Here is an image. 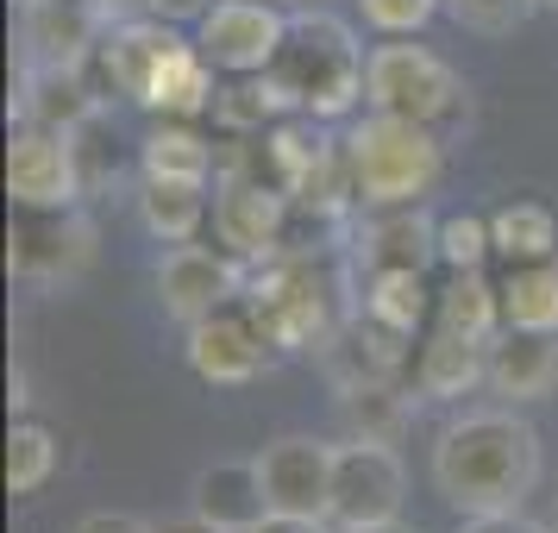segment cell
I'll return each instance as SVG.
<instances>
[{
	"mask_svg": "<svg viewBox=\"0 0 558 533\" xmlns=\"http://www.w3.org/2000/svg\"><path fill=\"white\" fill-rule=\"evenodd\" d=\"M489 389L508 402H546L558 389V332L502 327L489 339Z\"/></svg>",
	"mask_w": 558,
	"mask_h": 533,
	"instance_id": "cell-15",
	"label": "cell"
},
{
	"mask_svg": "<svg viewBox=\"0 0 558 533\" xmlns=\"http://www.w3.org/2000/svg\"><path fill=\"white\" fill-rule=\"evenodd\" d=\"M239 302L252 307L257 327L277 339V352H314V346H327L339 332V320H332L339 282H332V270L314 252H289L282 245L277 257H264L245 277Z\"/></svg>",
	"mask_w": 558,
	"mask_h": 533,
	"instance_id": "cell-4",
	"label": "cell"
},
{
	"mask_svg": "<svg viewBox=\"0 0 558 533\" xmlns=\"http://www.w3.org/2000/svg\"><path fill=\"white\" fill-rule=\"evenodd\" d=\"M145 13L151 20H202L207 0H145Z\"/></svg>",
	"mask_w": 558,
	"mask_h": 533,
	"instance_id": "cell-38",
	"label": "cell"
},
{
	"mask_svg": "<svg viewBox=\"0 0 558 533\" xmlns=\"http://www.w3.org/2000/svg\"><path fill=\"white\" fill-rule=\"evenodd\" d=\"M408 414H414V402H408L396 383H357V389H345L352 439H383V446H396V433L408 427Z\"/></svg>",
	"mask_w": 558,
	"mask_h": 533,
	"instance_id": "cell-29",
	"label": "cell"
},
{
	"mask_svg": "<svg viewBox=\"0 0 558 533\" xmlns=\"http://www.w3.org/2000/svg\"><path fill=\"white\" fill-rule=\"evenodd\" d=\"M214 95H220V88H214V63L202 57V45H177L170 63L157 70L145 107H151V113H170V120H195V113L214 107Z\"/></svg>",
	"mask_w": 558,
	"mask_h": 533,
	"instance_id": "cell-26",
	"label": "cell"
},
{
	"mask_svg": "<svg viewBox=\"0 0 558 533\" xmlns=\"http://www.w3.org/2000/svg\"><path fill=\"white\" fill-rule=\"evenodd\" d=\"M364 70H371V57L357 51V38L345 20H332V13H289L277 63L264 76L277 82V95L289 113L345 120L364 101Z\"/></svg>",
	"mask_w": 558,
	"mask_h": 533,
	"instance_id": "cell-2",
	"label": "cell"
},
{
	"mask_svg": "<svg viewBox=\"0 0 558 533\" xmlns=\"http://www.w3.org/2000/svg\"><path fill=\"white\" fill-rule=\"evenodd\" d=\"M57 477V439L38 421H13L7 433V496H38Z\"/></svg>",
	"mask_w": 558,
	"mask_h": 533,
	"instance_id": "cell-30",
	"label": "cell"
},
{
	"mask_svg": "<svg viewBox=\"0 0 558 533\" xmlns=\"http://www.w3.org/2000/svg\"><path fill=\"white\" fill-rule=\"evenodd\" d=\"M477 383H489V346H483V339H464V332L427 327L421 364H414V389H421L427 402H458V396H471Z\"/></svg>",
	"mask_w": 558,
	"mask_h": 533,
	"instance_id": "cell-20",
	"label": "cell"
},
{
	"mask_svg": "<svg viewBox=\"0 0 558 533\" xmlns=\"http://www.w3.org/2000/svg\"><path fill=\"white\" fill-rule=\"evenodd\" d=\"M352 533H414V528H402V521H383V528H352Z\"/></svg>",
	"mask_w": 558,
	"mask_h": 533,
	"instance_id": "cell-42",
	"label": "cell"
},
{
	"mask_svg": "<svg viewBox=\"0 0 558 533\" xmlns=\"http://www.w3.org/2000/svg\"><path fill=\"white\" fill-rule=\"evenodd\" d=\"M7 402L26 408V371H13V377H7Z\"/></svg>",
	"mask_w": 558,
	"mask_h": 533,
	"instance_id": "cell-41",
	"label": "cell"
},
{
	"mask_svg": "<svg viewBox=\"0 0 558 533\" xmlns=\"http://www.w3.org/2000/svg\"><path fill=\"white\" fill-rule=\"evenodd\" d=\"M433 302H439V289H427V270H371V282H364V314L408 339L433 327Z\"/></svg>",
	"mask_w": 558,
	"mask_h": 533,
	"instance_id": "cell-24",
	"label": "cell"
},
{
	"mask_svg": "<svg viewBox=\"0 0 558 533\" xmlns=\"http://www.w3.org/2000/svg\"><path fill=\"white\" fill-rule=\"evenodd\" d=\"M26 7V70H82V57L101 51L107 13L101 0H20Z\"/></svg>",
	"mask_w": 558,
	"mask_h": 533,
	"instance_id": "cell-14",
	"label": "cell"
},
{
	"mask_svg": "<svg viewBox=\"0 0 558 533\" xmlns=\"http://www.w3.org/2000/svg\"><path fill=\"white\" fill-rule=\"evenodd\" d=\"M277 352V339L257 327V314L245 302L220 307V314H207L189 327V371L214 389H239V383H252L264 364Z\"/></svg>",
	"mask_w": 558,
	"mask_h": 533,
	"instance_id": "cell-11",
	"label": "cell"
},
{
	"mask_svg": "<svg viewBox=\"0 0 558 533\" xmlns=\"http://www.w3.org/2000/svg\"><path fill=\"white\" fill-rule=\"evenodd\" d=\"M332 464H339V446H327V439H307V433L270 439L257 452V477H264L270 514L332 521Z\"/></svg>",
	"mask_w": 558,
	"mask_h": 533,
	"instance_id": "cell-8",
	"label": "cell"
},
{
	"mask_svg": "<svg viewBox=\"0 0 558 533\" xmlns=\"http://www.w3.org/2000/svg\"><path fill=\"white\" fill-rule=\"evenodd\" d=\"M364 101L371 113H396V120H421L439 138L464 132L471 120V95L458 82L452 63H439L421 45H383L371 51V70H364Z\"/></svg>",
	"mask_w": 558,
	"mask_h": 533,
	"instance_id": "cell-5",
	"label": "cell"
},
{
	"mask_svg": "<svg viewBox=\"0 0 558 533\" xmlns=\"http://www.w3.org/2000/svg\"><path fill=\"white\" fill-rule=\"evenodd\" d=\"M70 145H76V163H82V189H107V182H113V170H120V157L107 152L113 138H107V113H101V107H95V113L70 132Z\"/></svg>",
	"mask_w": 558,
	"mask_h": 533,
	"instance_id": "cell-33",
	"label": "cell"
},
{
	"mask_svg": "<svg viewBox=\"0 0 558 533\" xmlns=\"http://www.w3.org/2000/svg\"><path fill=\"white\" fill-rule=\"evenodd\" d=\"M138 220L151 239L163 245H189L207 220V182L189 177H145V195H138Z\"/></svg>",
	"mask_w": 558,
	"mask_h": 533,
	"instance_id": "cell-21",
	"label": "cell"
},
{
	"mask_svg": "<svg viewBox=\"0 0 558 533\" xmlns=\"http://www.w3.org/2000/svg\"><path fill=\"white\" fill-rule=\"evenodd\" d=\"M252 533H327V521H302V514H264Z\"/></svg>",
	"mask_w": 558,
	"mask_h": 533,
	"instance_id": "cell-39",
	"label": "cell"
},
{
	"mask_svg": "<svg viewBox=\"0 0 558 533\" xmlns=\"http://www.w3.org/2000/svg\"><path fill=\"white\" fill-rule=\"evenodd\" d=\"M345 163L364 207H414L446 177V138L421 120L371 113L345 132Z\"/></svg>",
	"mask_w": 558,
	"mask_h": 533,
	"instance_id": "cell-3",
	"label": "cell"
},
{
	"mask_svg": "<svg viewBox=\"0 0 558 533\" xmlns=\"http://www.w3.org/2000/svg\"><path fill=\"white\" fill-rule=\"evenodd\" d=\"M439 257V220L427 207H377V220L357 232V264L364 270H427Z\"/></svg>",
	"mask_w": 558,
	"mask_h": 533,
	"instance_id": "cell-18",
	"label": "cell"
},
{
	"mask_svg": "<svg viewBox=\"0 0 558 533\" xmlns=\"http://www.w3.org/2000/svg\"><path fill=\"white\" fill-rule=\"evenodd\" d=\"M458 533H546V528H533L521 508H508V514H464Z\"/></svg>",
	"mask_w": 558,
	"mask_h": 533,
	"instance_id": "cell-36",
	"label": "cell"
},
{
	"mask_svg": "<svg viewBox=\"0 0 558 533\" xmlns=\"http://www.w3.org/2000/svg\"><path fill=\"white\" fill-rule=\"evenodd\" d=\"M402 458L389 452L383 439H345L339 464H332V528H383V521H402Z\"/></svg>",
	"mask_w": 558,
	"mask_h": 533,
	"instance_id": "cell-6",
	"label": "cell"
},
{
	"mask_svg": "<svg viewBox=\"0 0 558 533\" xmlns=\"http://www.w3.org/2000/svg\"><path fill=\"white\" fill-rule=\"evenodd\" d=\"M277 113H289V107H282V95H277L270 76H232L227 88L214 95V120H220L227 132H239V138H245V132H270Z\"/></svg>",
	"mask_w": 558,
	"mask_h": 533,
	"instance_id": "cell-28",
	"label": "cell"
},
{
	"mask_svg": "<svg viewBox=\"0 0 558 533\" xmlns=\"http://www.w3.org/2000/svg\"><path fill=\"white\" fill-rule=\"evenodd\" d=\"M145 177H189V182H207L214 177V145L202 132L189 126H157L145 138Z\"/></svg>",
	"mask_w": 558,
	"mask_h": 533,
	"instance_id": "cell-31",
	"label": "cell"
},
{
	"mask_svg": "<svg viewBox=\"0 0 558 533\" xmlns=\"http://www.w3.org/2000/svg\"><path fill=\"white\" fill-rule=\"evenodd\" d=\"M95 107H101V101L82 88L76 70H26V88H20V126L76 132Z\"/></svg>",
	"mask_w": 558,
	"mask_h": 533,
	"instance_id": "cell-22",
	"label": "cell"
},
{
	"mask_svg": "<svg viewBox=\"0 0 558 533\" xmlns=\"http://www.w3.org/2000/svg\"><path fill=\"white\" fill-rule=\"evenodd\" d=\"M289 189L270 182L264 170H245V177H227L214 189V232H220V245L232 257H245V264H264V257L282 252V232H289Z\"/></svg>",
	"mask_w": 558,
	"mask_h": 533,
	"instance_id": "cell-7",
	"label": "cell"
},
{
	"mask_svg": "<svg viewBox=\"0 0 558 533\" xmlns=\"http://www.w3.org/2000/svg\"><path fill=\"white\" fill-rule=\"evenodd\" d=\"M95 257V227L76 207H20L7 232V270L32 282H70Z\"/></svg>",
	"mask_w": 558,
	"mask_h": 533,
	"instance_id": "cell-9",
	"label": "cell"
},
{
	"mask_svg": "<svg viewBox=\"0 0 558 533\" xmlns=\"http://www.w3.org/2000/svg\"><path fill=\"white\" fill-rule=\"evenodd\" d=\"M546 7H553V13H558V0H546Z\"/></svg>",
	"mask_w": 558,
	"mask_h": 533,
	"instance_id": "cell-44",
	"label": "cell"
},
{
	"mask_svg": "<svg viewBox=\"0 0 558 533\" xmlns=\"http://www.w3.org/2000/svg\"><path fill=\"white\" fill-rule=\"evenodd\" d=\"M189 514H202L207 528H220V533H252L270 514L257 458L252 464H207V471H195V483H189Z\"/></svg>",
	"mask_w": 558,
	"mask_h": 533,
	"instance_id": "cell-19",
	"label": "cell"
},
{
	"mask_svg": "<svg viewBox=\"0 0 558 533\" xmlns=\"http://www.w3.org/2000/svg\"><path fill=\"white\" fill-rule=\"evenodd\" d=\"M433 327L439 332H464V339H496L502 332V289H489L483 270H452L439 302H433Z\"/></svg>",
	"mask_w": 558,
	"mask_h": 533,
	"instance_id": "cell-23",
	"label": "cell"
},
{
	"mask_svg": "<svg viewBox=\"0 0 558 533\" xmlns=\"http://www.w3.org/2000/svg\"><path fill=\"white\" fill-rule=\"evenodd\" d=\"M446 0H357V13H364V26L389 32V38H402V32H421L439 13Z\"/></svg>",
	"mask_w": 558,
	"mask_h": 533,
	"instance_id": "cell-35",
	"label": "cell"
},
{
	"mask_svg": "<svg viewBox=\"0 0 558 533\" xmlns=\"http://www.w3.org/2000/svg\"><path fill=\"white\" fill-rule=\"evenodd\" d=\"M76 533H157L151 521H138V514H113V508H101V514H82Z\"/></svg>",
	"mask_w": 558,
	"mask_h": 533,
	"instance_id": "cell-37",
	"label": "cell"
},
{
	"mask_svg": "<svg viewBox=\"0 0 558 533\" xmlns=\"http://www.w3.org/2000/svg\"><path fill=\"white\" fill-rule=\"evenodd\" d=\"M320 352H327L332 383H339V396H345L357 383H396V371L408 364V332L383 327L371 314H357V320H345V327L332 332Z\"/></svg>",
	"mask_w": 558,
	"mask_h": 533,
	"instance_id": "cell-16",
	"label": "cell"
},
{
	"mask_svg": "<svg viewBox=\"0 0 558 533\" xmlns=\"http://www.w3.org/2000/svg\"><path fill=\"white\" fill-rule=\"evenodd\" d=\"M539 483V433L514 408H483L439 433L433 446V489L458 514H508Z\"/></svg>",
	"mask_w": 558,
	"mask_h": 533,
	"instance_id": "cell-1",
	"label": "cell"
},
{
	"mask_svg": "<svg viewBox=\"0 0 558 533\" xmlns=\"http://www.w3.org/2000/svg\"><path fill=\"white\" fill-rule=\"evenodd\" d=\"M489 232H496V252L508 264H533V257H553L558 252V220L553 207L539 202H508L489 214Z\"/></svg>",
	"mask_w": 558,
	"mask_h": 533,
	"instance_id": "cell-27",
	"label": "cell"
},
{
	"mask_svg": "<svg viewBox=\"0 0 558 533\" xmlns=\"http://www.w3.org/2000/svg\"><path fill=\"white\" fill-rule=\"evenodd\" d=\"M177 45H182V38L170 32V20H126V26H107L101 70H107V82H113L126 101L145 107L157 70L170 63V51H177Z\"/></svg>",
	"mask_w": 558,
	"mask_h": 533,
	"instance_id": "cell-17",
	"label": "cell"
},
{
	"mask_svg": "<svg viewBox=\"0 0 558 533\" xmlns=\"http://www.w3.org/2000/svg\"><path fill=\"white\" fill-rule=\"evenodd\" d=\"M446 13H452L464 32L502 38V32H514V26L533 13V0H446Z\"/></svg>",
	"mask_w": 558,
	"mask_h": 533,
	"instance_id": "cell-34",
	"label": "cell"
},
{
	"mask_svg": "<svg viewBox=\"0 0 558 533\" xmlns=\"http://www.w3.org/2000/svg\"><path fill=\"white\" fill-rule=\"evenodd\" d=\"M277 7H302V0H277Z\"/></svg>",
	"mask_w": 558,
	"mask_h": 533,
	"instance_id": "cell-43",
	"label": "cell"
},
{
	"mask_svg": "<svg viewBox=\"0 0 558 533\" xmlns=\"http://www.w3.org/2000/svg\"><path fill=\"white\" fill-rule=\"evenodd\" d=\"M289 20L277 13V0H214L202 13V57L220 76H264L277 63V45Z\"/></svg>",
	"mask_w": 558,
	"mask_h": 533,
	"instance_id": "cell-10",
	"label": "cell"
},
{
	"mask_svg": "<svg viewBox=\"0 0 558 533\" xmlns=\"http://www.w3.org/2000/svg\"><path fill=\"white\" fill-rule=\"evenodd\" d=\"M157 533H220V528H207L202 514H189V521H163Z\"/></svg>",
	"mask_w": 558,
	"mask_h": 533,
	"instance_id": "cell-40",
	"label": "cell"
},
{
	"mask_svg": "<svg viewBox=\"0 0 558 533\" xmlns=\"http://www.w3.org/2000/svg\"><path fill=\"white\" fill-rule=\"evenodd\" d=\"M496 289H502V327L558 332V257L508 264V277Z\"/></svg>",
	"mask_w": 558,
	"mask_h": 533,
	"instance_id": "cell-25",
	"label": "cell"
},
{
	"mask_svg": "<svg viewBox=\"0 0 558 533\" xmlns=\"http://www.w3.org/2000/svg\"><path fill=\"white\" fill-rule=\"evenodd\" d=\"M239 295H245V277H239L232 252L220 257V252H207V245H177V252L157 264V302L182 327H195L207 314L232 307Z\"/></svg>",
	"mask_w": 558,
	"mask_h": 533,
	"instance_id": "cell-13",
	"label": "cell"
},
{
	"mask_svg": "<svg viewBox=\"0 0 558 533\" xmlns=\"http://www.w3.org/2000/svg\"><path fill=\"white\" fill-rule=\"evenodd\" d=\"M7 195L13 207H76L82 189V163L70 132L51 126H20L7 145Z\"/></svg>",
	"mask_w": 558,
	"mask_h": 533,
	"instance_id": "cell-12",
	"label": "cell"
},
{
	"mask_svg": "<svg viewBox=\"0 0 558 533\" xmlns=\"http://www.w3.org/2000/svg\"><path fill=\"white\" fill-rule=\"evenodd\" d=\"M489 252H496L489 220H477V214H452V220H439V264H446V270H483V257Z\"/></svg>",
	"mask_w": 558,
	"mask_h": 533,
	"instance_id": "cell-32",
	"label": "cell"
}]
</instances>
